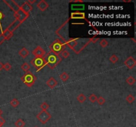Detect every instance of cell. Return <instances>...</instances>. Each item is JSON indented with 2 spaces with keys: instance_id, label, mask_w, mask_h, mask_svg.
<instances>
[{
  "instance_id": "7402d4cb",
  "label": "cell",
  "mask_w": 136,
  "mask_h": 127,
  "mask_svg": "<svg viewBox=\"0 0 136 127\" xmlns=\"http://www.w3.org/2000/svg\"><path fill=\"white\" fill-rule=\"evenodd\" d=\"M21 68L22 69L23 71H24L25 72H27V71H29V70L30 69V65L27 63V62H25L21 65Z\"/></svg>"
},
{
  "instance_id": "1f68e13d",
  "label": "cell",
  "mask_w": 136,
  "mask_h": 127,
  "mask_svg": "<svg viewBox=\"0 0 136 127\" xmlns=\"http://www.w3.org/2000/svg\"><path fill=\"white\" fill-rule=\"evenodd\" d=\"M3 69L5 71H9V70L11 69V65L8 63V62H7L5 64H3Z\"/></svg>"
},
{
  "instance_id": "7a4b0ae2",
  "label": "cell",
  "mask_w": 136,
  "mask_h": 127,
  "mask_svg": "<svg viewBox=\"0 0 136 127\" xmlns=\"http://www.w3.org/2000/svg\"><path fill=\"white\" fill-rule=\"evenodd\" d=\"M65 44L64 42L59 40L56 39L52 44L49 46V48L51 50V52H53L56 54H60L63 50H65Z\"/></svg>"
},
{
  "instance_id": "2e32d148",
  "label": "cell",
  "mask_w": 136,
  "mask_h": 127,
  "mask_svg": "<svg viewBox=\"0 0 136 127\" xmlns=\"http://www.w3.org/2000/svg\"><path fill=\"white\" fill-rule=\"evenodd\" d=\"M3 37V38L4 39V40H9L13 36V33H11L10 31H9L8 30H5L4 31H3L1 35Z\"/></svg>"
},
{
  "instance_id": "ffe728a7",
  "label": "cell",
  "mask_w": 136,
  "mask_h": 127,
  "mask_svg": "<svg viewBox=\"0 0 136 127\" xmlns=\"http://www.w3.org/2000/svg\"><path fill=\"white\" fill-rule=\"evenodd\" d=\"M126 83L130 85H133L136 83V79L132 76H129L126 79Z\"/></svg>"
},
{
  "instance_id": "ac0fdd59",
  "label": "cell",
  "mask_w": 136,
  "mask_h": 127,
  "mask_svg": "<svg viewBox=\"0 0 136 127\" xmlns=\"http://www.w3.org/2000/svg\"><path fill=\"white\" fill-rule=\"evenodd\" d=\"M15 125L16 127H24L25 125V123L23 121V120H22L21 119H19L15 123Z\"/></svg>"
},
{
  "instance_id": "d4e9b609",
  "label": "cell",
  "mask_w": 136,
  "mask_h": 127,
  "mask_svg": "<svg viewBox=\"0 0 136 127\" xmlns=\"http://www.w3.org/2000/svg\"><path fill=\"white\" fill-rule=\"evenodd\" d=\"M72 9L74 10H80V9H83L84 8V5H72Z\"/></svg>"
},
{
  "instance_id": "d6986e66",
  "label": "cell",
  "mask_w": 136,
  "mask_h": 127,
  "mask_svg": "<svg viewBox=\"0 0 136 127\" xmlns=\"http://www.w3.org/2000/svg\"><path fill=\"white\" fill-rule=\"evenodd\" d=\"M68 78H69V75L66 72L64 71L62 72L61 74L60 75V79L62 80V81H66V80H68Z\"/></svg>"
},
{
  "instance_id": "f546056e",
  "label": "cell",
  "mask_w": 136,
  "mask_h": 127,
  "mask_svg": "<svg viewBox=\"0 0 136 127\" xmlns=\"http://www.w3.org/2000/svg\"><path fill=\"white\" fill-rule=\"evenodd\" d=\"M60 55H61V56H62L63 58H67L68 56H70V53H69V52L67 51V50H64L60 53Z\"/></svg>"
},
{
  "instance_id": "e575fe53",
  "label": "cell",
  "mask_w": 136,
  "mask_h": 127,
  "mask_svg": "<svg viewBox=\"0 0 136 127\" xmlns=\"http://www.w3.org/2000/svg\"><path fill=\"white\" fill-rule=\"evenodd\" d=\"M3 69V64L0 62V71H1Z\"/></svg>"
},
{
  "instance_id": "9c48e42d",
  "label": "cell",
  "mask_w": 136,
  "mask_h": 127,
  "mask_svg": "<svg viewBox=\"0 0 136 127\" xmlns=\"http://www.w3.org/2000/svg\"><path fill=\"white\" fill-rule=\"evenodd\" d=\"M32 53L35 57H43V56L45 54V50L41 46H37V48H35Z\"/></svg>"
},
{
  "instance_id": "603a6c76",
  "label": "cell",
  "mask_w": 136,
  "mask_h": 127,
  "mask_svg": "<svg viewBox=\"0 0 136 127\" xmlns=\"http://www.w3.org/2000/svg\"><path fill=\"white\" fill-rule=\"evenodd\" d=\"M9 104L11 105L13 107L15 108L19 105V101L17 99H12V100L10 101Z\"/></svg>"
},
{
  "instance_id": "9a60e30c",
  "label": "cell",
  "mask_w": 136,
  "mask_h": 127,
  "mask_svg": "<svg viewBox=\"0 0 136 127\" xmlns=\"http://www.w3.org/2000/svg\"><path fill=\"white\" fill-rule=\"evenodd\" d=\"M46 84H47L51 89H53L57 85L58 82H57V81H56V79H54V77H50V78L48 79V81L46 82Z\"/></svg>"
},
{
  "instance_id": "4dcf8cb0",
  "label": "cell",
  "mask_w": 136,
  "mask_h": 127,
  "mask_svg": "<svg viewBox=\"0 0 136 127\" xmlns=\"http://www.w3.org/2000/svg\"><path fill=\"white\" fill-rule=\"evenodd\" d=\"M49 105L47 104V103L45 102H43V103L41 105V106H40V108L42 109V111H47V110L49 109Z\"/></svg>"
},
{
  "instance_id": "d590c367",
  "label": "cell",
  "mask_w": 136,
  "mask_h": 127,
  "mask_svg": "<svg viewBox=\"0 0 136 127\" xmlns=\"http://www.w3.org/2000/svg\"><path fill=\"white\" fill-rule=\"evenodd\" d=\"M1 114H2V111L1 109H0V116L1 115Z\"/></svg>"
},
{
  "instance_id": "d6a6232c",
  "label": "cell",
  "mask_w": 136,
  "mask_h": 127,
  "mask_svg": "<svg viewBox=\"0 0 136 127\" xmlns=\"http://www.w3.org/2000/svg\"><path fill=\"white\" fill-rule=\"evenodd\" d=\"M5 123V120L0 116V127H1L3 125V124Z\"/></svg>"
},
{
  "instance_id": "5bb4252c",
  "label": "cell",
  "mask_w": 136,
  "mask_h": 127,
  "mask_svg": "<svg viewBox=\"0 0 136 127\" xmlns=\"http://www.w3.org/2000/svg\"><path fill=\"white\" fill-rule=\"evenodd\" d=\"M37 6L39 10H41V11H44L46 10V9L49 7V4L44 0H41L37 3Z\"/></svg>"
},
{
  "instance_id": "4316f807",
  "label": "cell",
  "mask_w": 136,
  "mask_h": 127,
  "mask_svg": "<svg viewBox=\"0 0 136 127\" xmlns=\"http://www.w3.org/2000/svg\"><path fill=\"white\" fill-rule=\"evenodd\" d=\"M100 45L102 47V48H106V46H108V42L106 39H102L100 42Z\"/></svg>"
},
{
  "instance_id": "30bf717a",
  "label": "cell",
  "mask_w": 136,
  "mask_h": 127,
  "mask_svg": "<svg viewBox=\"0 0 136 127\" xmlns=\"http://www.w3.org/2000/svg\"><path fill=\"white\" fill-rule=\"evenodd\" d=\"M4 2L7 4L8 7H9L13 11L14 13L19 9V6L18 5L17 3L14 1H4Z\"/></svg>"
},
{
  "instance_id": "4fadbf2b",
  "label": "cell",
  "mask_w": 136,
  "mask_h": 127,
  "mask_svg": "<svg viewBox=\"0 0 136 127\" xmlns=\"http://www.w3.org/2000/svg\"><path fill=\"white\" fill-rule=\"evenodd\" d=\"M21 23L19 21H18V20L16 19L15 21H13V22L7 28V30H8V31H10L11 33H13V31H15L20 25H21Z\"/></svg>"
},
{
  "instance_id": "ba28073f",
  "label": "cell",
  "mask_w": 136,
  "mask_h": 127,
  "mask_svg": "<svg viewBox=\"0 0 136 127\" xmlns=\"http://www.w3.org/2000/svg\"><path fill=\"white\" fill-rule=\"evenodd\" d=\"M124 64L128 67V69H133V67H135L136 64V61L133 57L130 56L128 58H127V60L124 62Z\"/></svg>"
},
{
  "instance_id": "52a82bcc",
  "label": "cell",
  "mask_w": 136,
  "mask_h": 127,
  "mask_svg": "<svg viewBox=\"0 0 136 127\" xmlns=\"http://www.w3.org/2000/svg\"><path fill=\"white\" fill-rule=\"evenodd\" d=\"M19 9L21 11L24 12V13H25L28 14L30 13L33 7H32V6L31 5V4H29V3H27V1H25L21 5L19 6Z\"/></svg>"
},
{
  "instance_id": "f1b7e54d",
  "label": "cell",
  "mask_w": 136,
  "mask_h": 127,
  "mask_svg": "<svg viewBox=\"0 0 136 127\" xmlns=\"http://www.w3.org/2000/svg\"><path fill=\"white\" fill-rule=\"evenodd\" d=\"M98 102V103L100 105H102L104 104V103H105L106 100L103 97H98L97 98V101H96Z\"/></svg>"
},
{
  "instance_id": "836d02e7",
  "label": "cell",
  "mask_w": 136,
  "mask_h": 127,
  "mask_svg": "<svg viewBox=\"0 0 136 127\" xmlns=\"http://www.w3.org/2000/svg\"><path fill=\"white\" fill-rule=\"evenodd\" d=\"M98 38H95V37H94V38H91V39H89L90 42H93V43H95L97 41H98Z\"/></svg>"
},
{
  "instance_id": "44dd1931",
  "label": "cell",
  "mask_w": 136,
  "mask_h": 127,
  "mask_svg": "<svg viewBox=\"0 0 136 127\" xmlns=\"http://www.w3.org/2000/svg\"><path fill=\"white\" fill-rule=\"evenodd\" d=\"M76 99H77V101H78L79 103H84V101H86V96L84 95V94H82V93H81V94L78 95V97H76Z\"/></svg>"
},
{
  "instance_id": "7c38bea8",
  "label": "cell",
  "mask_w": 136,
  "mask_h": 127,
  "mask_svg": "<svg viewBox=\"0 0 136 127\" xmlns=\"http://www.w3.org/2000/svg\"><path fill=\"white\" fill-rule=\"evenodd\" d=\"M79 38H76V39H69L68 40L65 42L66 44L71 49H74V48L78 44V41L79 40Z\"/></svg>"
},
{
  "instance_id": "8d00e7d4",
  "label": "cell",
  "mask_w": 136,
  "mask_h": 127,
  "mask_svg": "<svg viewBox=\"0 0 136 127\" xmlns=\"http://www.w3.org/2000/svg\"><path fill=\"white\" fill-rule=\"evenodd\" d=\"M37 127V126H36V127Z\"/></svg>"
},
{
  "instance_id": "cb8c5ba5",
  "label": "cell",
  "mask_w": 136,
  "mask_h": 127,
  "mask_svg": "<svg viewBox=\"0 0 136 127\" xmlns=\"http://www.w3.org/2000/svg\"><path fill=\"white\" fill-rule=\"evenodd\" d=\"M118 57L116 56V55H115V54H113L112 56L110 57L109 58V60H110V62H112V64H115L116 62H117L118 61Z\"/></svg>"
},
{
  "instance_id": "83f0119b",
  "label": "cell",
  "mask_w": 136,
  "mask_h": 127,
  "mask_svg": "<svg viewBox=\"0 0 136 127\" xmlns=\"http://www.w3.org/2000/svg\"><path fill=\"white\" fill-rule=\"evenodd\" d=\"M97 96L96 95L94 94H92L90 95V97H88V99H89V101H90V102L92 103H95L96 101H97Z\"/></svg>"
},
{
  "instance_id": "3957f363",
  "label": "cell",
  "mask_w": 136,
  "mask_h": 127,
  "mask_svg": "<svg viewBox=\"0 0 136 127\" xmlns=\"http://www.w3.org/2000/svg\"><path fill=\"white\" fill-rule=\"evenodd\" d=\"M36 77L31 71H27L21 77V79L25 84L29 87H31L33 85L36 81Z\"/></svg>"
},
{
  "instance_id": "8992f818",
  "label": "cell",
  "mask_w": 136,
  "mask_h": 127,
  "mask_svg": "<svg viewBox=\"0 0 136 127\" xmlns=\"http://www.w3.org/2000/svg\"><path fill=\"white\" fill-rule=\"evenodd\" d=\"M14 17L16 18V19L18 20V21H19L21 23H23L25 20L27 19L28 17H29V15L25 13H24L23 11L19 9L18 11H17L16 12L14 13Z\"/></svg>"
},
{
  "instance_id": "484cf974",
  "label": "cell",
  "mask_w": 136,
  "mask_h": 127,
  "mask_svg": "<svg viewBox=\"0 0 136 127\" xmlns=\"http://www.w3.org/2000/svg\"><path fill=\"white\" fill-rule=\"evenodd\" d=\"M126 100L129 103H132L135 101V97L133 96L132 95H128L126 97Z\"/></svg>"
},
{
  "instance_id": "e0dca14e",
  "label": "cell",
  "mask_w": 136,
  "mask_h": 127,
  "mask_svg": "<svg viewBox=\"0 0 136 127\" xmlns=\"http://www.w3.org/2000/svg\"><path fill=\"white\" fill-rule=\"evenodd\" d=\"M29 51L26 49L25 48H23L21 50L19 51V55L21 56L23 58H26L28 55H29Z\"/></svg>"
},
{
  "instance_id": "8fae6325",
  "label": "cell",
  "mask_w": 136,
  "mask_h": 127,
  "mask_svg": "<svg viewBox=\"0 0 136 127\" xmlns=\"http://www.w3.org/2000/svg\"><path fill=\"white\" fill-rule=\"evenodd\" d=\"M70 19H86V16L84 13L82 12H74L71 13Z\"/></svg>"
},
{
  "instance_id": "277c9868",
  "label": "cell",
  "mask_w": 136,
  "mask_h": 127,
  "mask_svg": "<svg viewBox=\"0 0 136 127\" xmlns=\"http://www.w3.org/2000/svg\"><path fill=\"white\" fill-rule=\"evenodd\" d=\"M31 64L38 71L46 65V62L43 57H35V58H33L31 61Z\"/></svg>"
},
{
  "instance_id": "5b68a950",
  "label": "cell",
  "mask_w": 136,
  "mask_h": 127,
  "mask_svg": "<svg viewBox=\"0 0 136 127\" xmlns=\"http://www.w3.org/2000/svg\"><path fill=\"white\" fill-rule=\"evenodd\" d=\"M36 117L43 125H45L50 120L51 115L47 111H42L39 114H37Z\"/></svg>"
},
{
  "instance_id": "6da1fadb",
  "label": "cell",
  "mask_w": 136,
  "mask_h": 127,
  "mask_svg": "<svg viewBox=\"0 0 136 127\" xmlns=\"http://www.w3.org/2000/svg\"><path fill=\"white\" fill-rule=\"evenodd\" d=\"M46 64L51 69H53L58 64L62 61V58L58 54H56L53 52H49L44 58Z\"/></svg>"
}]
</instances>
